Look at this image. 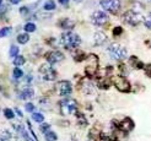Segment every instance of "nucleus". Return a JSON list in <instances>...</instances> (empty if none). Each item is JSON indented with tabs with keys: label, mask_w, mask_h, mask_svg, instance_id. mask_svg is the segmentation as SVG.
Listing matches in <instances>:
<instances>
[{
	"label": "nucleus",
	"mask_w": 151,
	"mask_h": 141,
	"mask_svg": "<svg viewBox=\"0 0 151 141\" xmlns=\"http://www.w3.org/2000/svg\"><path fill=\"white\" fill-rule=\"evenodd\" d=\"M25 62H26V59H25V57L24 55H17L16 58L14 59V65L15 66H21V65H24L25 64Z\"/></svg>",
	"instance_id": "nucleus-25"
},
{
	"label": "nucleus",
	"mask_w": 151,
	"mask_h": 141,
	"mask_svg": "<svg viewBox=\"0 0 151 141\" xmlns=\"http://www.w3.org/2000/svg\"><path fill=\"white\" fill-rule=\"evenodd\" d=\"M4 117L6 118V119L11 120V119H14V118H15V112L11 108H5L4 109Z\"/></svg>",
	"instance_id": "nucleus-27"
},
{
	"label": "nucleus",
	"mask_w": 151,
	"mask_h": 141,
	"mask_svg": "<svg viewBox=\"0 0 151 141\" xmlns=\"http://www.w3.org/2000/svg\"><path fill=\"white\" fill-rule=\"evenodd\" d=\"M0 141H4V140H1V139H0Z\"/></svg>",
	"instance_id": "nucleus-43"
},
{
	"label": "nucleus",
	"mask_w": 151,
	"mask_h": 141,
	"mask_svg": "<svg viewBox=\"0 0 151 141\" xmlns=\"http://www.w3.org/2000/svg\"><path fill=\"white\" fill-rule=\"evenodd\" d=\"M32 120L36 122V123H41L42 124L44 122V115L41 114V113L35 112V113H32Z\"/></svg>",
	"instance_id": "nucleus-26"
},
{
	"label": "nucleus",
	"mask_w": 151,
	"mask_h": 141,
	"mask_svg": "<svg viewBox=\"0 0 151 141\" xmlns=\"http://www.w3.org/2000/svg\"><path fill=\"white\" fill-rule=\"evenodd\" d=\"M40 72L42 74V76L44 80L47 81H54L57 79V71L52 68L50 65H42L40 68Z\"/></svg>",
	"instance_id": "nucleus-11"
},
{
	"label": "nucleus",
	"mask_w": 151,
	"mask_h": 141,
	"mask_svg": "<svg viewBox=\"0 0 151 141\" xmlns=\"http://www.w3.org/2000/svg\"><path fill=\"white\" fill-rule=\"evenodd\" d=\"M46 59L49 63V65H54L57 63H60L62 60H64V54L59 50H52L46 54Z\"/></svg>",
	"instance_id": "nucleus-12"
},
{
	"label": "nucleus",
	"mask_w": 151,
	"mask_h": 141,
	"mask_svg": "<svg viewBox=\"0 0 151 141\" xmlns=\"http://www.w3.org/2000/svg\"><path fill=\"white\" fill-rule=\"evenodd\" d=\"M24 29H25L26 33H31V32H35L36 31L37 27H36L35 24H32V22H27V24L25 25V27H24Z\"/></svg>",
	"instance_id": "nucleus-28"
},
{
	"label": "nucleus",
	"mask_w": 151,
	"mask_h": 141,
	"mask_svg": "<svg viewBox=\"0 0 151 141\" xmlns=\"http://www.w3.org/2000/svg\"><path fill=\"white\" fill-rule=\"evenodd\" d=\"M33 97H35V90H33V88H31V87L25 88V90L20 93V98L24 99V101L31 99V98H33Z\"/></svg>",
	"instance_id": "nucleus-17"
},
{
	"label": "nucleus",
	"mask_w": 151,
	"mask_h": 141,
	"mask_svg": "<svg viewBox=\"0 0 151 141\" xmlns=\"http://www.w3.org/2000/svg\"><path fill=\"white\" fill-rule=\"evenodd\" d=\"M1 3H3V0H0V5H1Z\"/></svg>",
	"instance_id": "nucleus-42"
},
{
	"label": "nucleus",
	"mask_w": 151,
	"mask_h": 141,
	"mask_svg": "<svg viewBox=\"0 0 151 141\" xmlns=\"http://www.w3.org/2000/svg\"><path fill=\"white\" fill-rule=\"evenodd\" d=\"M144 71H145V75L147 77H151V63L150 64H146L144 66Z\"/></svg>",
	"instance_id": "nucleus-36"
},
{
	"label": "nucleus",
	"mask_w": 151,
	"mask_h": 141,
	"mask_svg": "<svg viewBox=\"0 0 151 141\" xmlns=\"http://www.w3.org/2000/svg\"><path fill=\"white\" fill-rule=\"evenodd\" d=\"M74 1H75V3H82L84 0H74Z\"/></svg>",
	"instance_id": "nucleus-41"
},
{
	"label": "nucleus",
	"mask_w": 151,
	"mask_h": 141,
	"mask_svg": "<svg viewBox=\"0 0 151 141\" xmlns=\"http://www.w3.org/2000/svg\"><path fill=\"white\" fill-rule=\"evenodd\" d=\"M86 60L87 65L85 66V74L87 77L92 79L97 75V71H99V58L95 54H90L86 58Z\"/></svg>",
	"instance_id": "nucleus-4"
},
{
	"label": "nucleus",
	"mask_w": 151,
	"mask_h": 141,
	"mask_svg": "<svg viewBox=\"0 0 151 141\" xmlns=\"http://www.w3.org/2000/svg\"><path fill=\"white\" fill-rule=\"evenodd\" d=\"M122 33H123V28L120 27V26H117V27L113 28V36H114V37H118V36H120Z\"/></svg>",
	"instance_id": "nucleus-35"
},
{
	"label": "nucleus",
	"mask_w": 151,
	"mask_h": 141,
	"mask_svg": "<svg viewBox=\"0 0 151 141\" xmlns=\"http://www.w3.org/2000/svg\"><path fill=\"white\" fill-rule=\"evenodd\" d=\"M76 117H78V124L80 125L81 128H85L86 125H87V120H86V118L84 114H81V113H76Z\"/></svg>",
	"instance_id": "nucleus-20"
},
{
	"label": "nucleus",
	"mask_w": 151,
	"mask_h": 141,
	"mask_svg": "<svg viewBox=\"0 0 151 141\" xmlns=\"http://www.w3.org/2000/svg\"><path fill=\"white\" fill-rule=\"evenodd\" d=\"M122 20L124 24L127 25H129V26H138L140 25L142 21H144V19H142V16L137 12V11H134V10H128L123 14V16H122Z\"/></svg>",
	"instance_id": "nucleus-5"
},
{
	"label": "nucleus",
	"mask_w": 151,
	"mask_h": 141,
	"mask_svg": "<svg viewBox=\"0 0 151 141\" xmlns=\"http://www.w3.org/2000/svg\"><path fill=\"white\" fill-rule=\"evenodd\" d=\"M91 22L95 26H104L108 22V15L103 11H95L91 15Z\"/></svg>",
	"instance_id": "nucleus-8"
},
{
	"label": "nucleus",
	"mask_w": 151,
	"mask_h": 141,
	"mask_svg": "<svg viewBox=\"0 0 151 141\" xmlns=\"http://www.w3.org/2000/svg\"><path fill=\"white\" fill-rule=\"evenodd\" d=\"M111 85H112V79L108 76H101L99 81H97V86L102 88V90H108Z\"/></svg>",
	"instance_id": "nucleus-15"
},
{
	"label": "nucleus",
	"mask_w": 151,
	"mask_h": 141,
	"mask_svg": "<svg viewBox=\"0 0 151 141\" xmlns=\"http://www.w3.org/2000/svg\"><path fill=\"white\" fill-rule=\"evenodd\" d=\"M106 42H107V36H106V33H103L101 31H97L93 34V43H95V46H103Z\"/></svg>",
	"instance_id": "nucleus-13"
},
{
	"label": "nucleus",
	"mask_w": 151,
	"mask_h": 141,
	"mask_svg": "<svg viewBox=\"0 0 151 141\" xmlns=\"http://www.w3.org/2000/svg\"><path fill=\"white\" fill-rule=\"evenodd\" d=\"M59 4L60 5H63V6H68L69 5V0H58Z\"/></svg>",
	"instance_id": "nucleus-38"
},
{
	"label": "nucleus",
	"mask_w": 151,
	"mask_h": 141,
	"mask_svg": "<svg viewBox=\"0 0 151 141\" xmlns=\"http://www.w3.org/2000/svg\"><path fill=\"white\" fill-rule=\"evenodd\" d=\"M15 112H16V113L19 114V117H22V113H21V110H20V109H17V108H15Z\"/></svg>",
	"instance_id": "nucleus-40"
},
{
	"label": "nucleus",
	"mask_w": 151,
	"mask_h": 141,
	"mask_svg": "<svg viewBox=\"0 0 151 141\" xmlns=\"http://www.w3.org/2000/svg\"><path fill=\"white\" fill-rule=\"evenodd\" d=\"M20 14L24 16V15H27L28 14V7H26V6H22L21 9H20Z\"/></svg>",
	"instance_id": "nucleus-37"
},
{
	"label": "nucleus",
	"mask_w": 151,
	"mask_h": 141,
	"mask_svg": "<svg viewBox=\"0 0 151 141\" xmlns=\"http://www.w3.org/2000/svg\"><path fill=\"white\" fill-rule=\"evenodd\" d=\"M11 137H12V134H11V132H10L9 130L4 129V130L0 131V139H1V140L6 141V140H10Z\"/></svg>",
	"instance_id": "nucleus-24"
},
{
	"label": "nucleus",
	"mask_w": 151,
	"mask_h": 141,
	"mask_svg": "<svg viewBox=\"0 0 151 141\" xmlns=\"http://www.w3.org/2000/svg\"><path fill=\"white\" fill-rule=\"evenodd\" d=\"M35 104L33 103H31V102H28V103H26L25 104V109H26V112H28V113H35Z\"/></svg>",
	"instance_id": "nucleus-33"
},
{
	"label": "nucleus",
	"mask_w": 151,
	"mask_h": 141,
	"mask_svg": "<svg viewBox=\"0 0 151 141\" xmlns=\"http://www.w3.org/2000/svg\"><path fill=\"white\" fill-rule=\"evenodd\" d=\"M129 64L134 69H144V66H145L144 63H142L141 60H139L138 57H135V55H132L129 58Z\"/></svg>",
	"instance_id": "nucleus-16"
},
{
	"label": "nucleus",
	"mask_w": 151,
	"mask_h": 141,
	"mask_svg": "<svg viewBox=\"0 0 151 141\" xmlns=\"http://www.w3.org/2000/svg\"><path fill=\"white\" fill-rule=\"evenodd\" d=\"M7 1H9L10 4H14V5H16V4H19L21 0H7Z\"/></svg>",
	"instance_id": "nucleus-39"
},
{
	"label": "nucleus",
	"mask_w": 151,
	"mask_h": 141,
	"mask_svg": "<svg viewBox=\"0 0 151 141\" xmlns=\"http://www.w3.org/2000/svg\"><path fill=\"white\" fill-rule=\"evenodd\" d=\"M40 130L43 132V134H46V132H48V131L50 130V124H48V123H42V124L40 125Z\"/></svg>",
	"instance_id": "nucleus-32"
},
{
	"label": "nucleus",
	"mask_w": 151,
	"mask_h": 141,
	"mask_svg": "<svg viewBox=\"0 0 151 141\" xmlns=\"http://www.w3.org/2000/svg\"><path fill=\"white\" fill-rule=\"evenodd\" d=\"M12 74H14V77H15V79H17V80L24 76V71H22L20 68H15L14 71H12Z\"/></svg>",
	"instance_id": "nucleus-31"
},
{
	"label": "nucleus",
	"mask_w": 151,
	"mask_h": 141,
	"mask_svg": "<svg viewBox=\"0 0 151 141\" xmlns=\"http://www.w3.org/2000/svg\"><path fill=\"white\" fill-rule=\"evenodd\" d=\"M134 127H135V124H134V122H133V119L132 118H129V117H125V118H123L120 122H118V129L117 130H119V131H122L123 134H128V132H130L133 129H134Z\"/></svg>",
	"instance_id": "nucleus-9"
},
{
	"label": "nucleus",
	"mask_w": 151,
	"mask_h": 141,
	"mask_svg": "<svg viewBox=\"0 0 151 141\" xmlns=\"http://www.w3.org/2000/svg\"><path fill=\"white\" fill-rule=\"evenodd\" d=\"M107 50H108L111 58L114 59V60H118V62L124 60V59L127 58V55H128V52H127L125 47H123L122 44H118V43L109 44Z\"/></svg>",
	"instance_id": "nucleus-2"
},
{
	"label": "nucleus",
	"mask_w": 151,
	"mask_h": 141,
	"mask_svg": "<svg viewBox=\"0 0 151 141\" xmlns=\"http://www.w3.org/2000/svg\"><path fill=\"white\" fill-rule=\"evenodd\" d=\"M19 52H20L19 47H17V46H15V44H12V46L10 47V52H9V55H10V58L15 59V58H16L17 55H20V54H19Z\"/></svg>",
	"instance_id": "nucleus-23"
},
{
	"label": "nucleus",
	"mask_w": 151,
	"mask_h": 141,
	"mask_svg": "<svg viewBox=\"0 0 151 141\" xmlns=\"http://www.w3.org/2000/svg\"><path fill=\"white\" fill-rule=\"evenodd\" d=\"M112 82L114 84V86H116V88H117L118 91L123 92V93L130 92V90H132L130 82H129V81H128V79L124 77L123 75H118V76L112 77Z\"/></svg>",
	"instance_id": "nucleus-6"
},
{
	"label": "nucleus",
	"mask_w": 151,
	"mask_h": 141,
	"mask_svg": "<svg viewBox=\"0 0 151 141\" xmlns=\"http://www.w3.org/2000/svg\"><path fill=\"white\" fill-rule=\"evenodd\" d=\"M60 112L63 115H76L78 113V103L73 98H64L60 102Z\"/></svg>",
	"instance_id": "nucleus-3"
},
{
	"label": "nucleus",
	"mask_w": 151,
	"mask_h": 141,
	"mask_svg": "<svg viewBox=\"0 0 151 141\" xmlns=\"http://www.w3.org/2000/svg\"><path fill=\"white\" fill-rule=\"evenodd\" d=\"M44 139H46V141H57L58 135H57V132H54L53 130H49L48 132L44 134Z\"/></svg>",
	"instance_id": "nucleus-19"
},
{
	"label": "nucleus",
	"mask_w": 151,
	"mask_h": 141,
	"mask_svg": "<svg viewBox=\"0 0 151 141\" xmlns=\"http://www.w3.org/2000/svg\"><path fill=\"white\" fill-rule=\"evenodd\" d=\"M11 33V27H3L1 29H0V38H4V37H7Z\"/></svg>",
	"instance_id": "nucleus-30"
},
{
	"label": "nucleus",
	"mask_w": 151,
	"mask_h": 141,
	"mask_svg": "<svg viewBox=\"0 0 151 141\" xmlns=\"http://www.w3.org/2000/svg\"><path fill=\"white\" fill-rule=\"evenodd\" d=\"M58 92H59V96H62L64 98H68L69 96L73 92V86H71V82L70 81H60L58 84Z\"/></svg>",
	"instance_id": "nucleus-10"
},
{
	"label": "nucleus",
	"mask_w": 151,
	"mask_h": 141,
	"mask_svg": "<svg viewBox=\"0 0 151 141\" xmlns=\"http://www.w3.org/2000/svg\"><path fill=\"white\" fill-rule=\"evenodd\" d=\"M101 134H102L101 129L97 128V127H93L91 130H90V132H88V137H90V140H92V141H100Z\"/></svg>",
	"instance_id": "nucleus-18"
},
{
	"label": "nucleus",
	"mask_w": 151,
	"mask_h": 141,
	"mask_svg": "<svg viewBox=\"0 0 151 141\" xmlns=\"http://www.w3.org/2000/svg\"><path fill=\"white\" fill-rule=\"evenodd\" d=\"M100 4L103 10L116 15L120 10V1L119 0H100Z\"/></svg>",
	"instance_id": "nucleus-7"
},
{
	"label": "nucleus",
	"mask_w": 151,
	"mask_h": 141,
	"mask_svg": "<svg viewBox=\"0 0 151 141\" xmlns=\"http://www.w3.org/2000/svg\"><path fill=\"white\" fill-rule=\"evenodd\" d=\"M86 58H87V57L85 55V53H84V52L79 50L78 53L74 55V60H75V62H82V60H85Z\"/></svg>",
	"instance_id": "nucleus-29"
},
{
	"label": "nucleus",
	"mask_w": 151,
	"mask_h": 141,
	"mask_svg": "<svg viewBox=\"0 0 151 141\" xmlns=\"http://www.w3.org/2000/svg\"><path fill=\"white\" fill-rule=\"evenodd\" d=\"M144 25H145L146 28L151 29V12H149V14H147V16L145 17V20H144Z\"/></svg>",
	"instance_id": "nucleus-34"
},
{
	"label": "nucleus",
	"mask_w": 151,
	"mask_h": 141,
	"mask_svg": "<svg viewBox=\"0 0 151 141\" xmlns=\"http://www.w3.org/2000/svg\"><path fill=\"white\" fill-rule=\"evenodd\" d=\"M29 41V36H28V33H20L19 36H17V42L20 43V44H26L27 42Z\"/></svg>",
	"instance_id": "nucleus-21"
},
{
	"label": "nucleus",
	"mask_w": 151,
	"mask_h": 141,
	"mask_svg": "<svg viewBox=\"0 0 151 141\" xmlns=\"http://www.w3.org/2000/svg\"><path fill=\"white\" fill-rule=\"evenodd\" d=\"M58 25H59V27L60 28H63V29H68V31H70V29H73L74 28V26H75V22L71 20V19H69V17H64V19H62L59 22H58Z\"/></svg>",
	"instance_id": "nucleus-14"
},
{
	"label": "nucleus",
	"mask_w": 151,
	"mask_h": 141,
	"mask_svg": "<svg viewBox=\"0 0 151 141\" xmlns=\"http://www.w3.org/2000/svg\"><path fill=\"white\" fill-rule=\"evenodd\" d=\"M60 43L63 44V47L68 50L76 49L81 44V38L78 33H74L71 31H66L60 37Z\"/></svg>",
	"instance_id": "nucleus-1"
},
{
	"label": "nucleus",
	"mask_w": 151,
	"mask_h": 141,
	"mask_svg": "<svg viewBox=\"0 0 151 141\" xmlns=\"http://www.w3.org/2000/svg\"><path fill=\"white\" fill-rule=\"evenodd\" d=\"M55 7H57V5L54 3V0H48V1L44 4L43 9L46 11H52V10H55Z\"/></svg>",
	"instance_id": "nucleus-22"
}]
</instances>
